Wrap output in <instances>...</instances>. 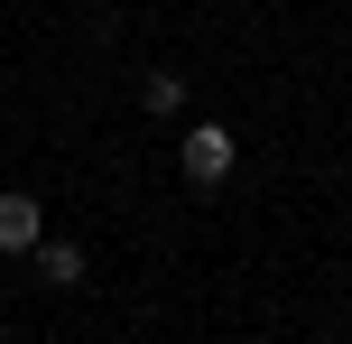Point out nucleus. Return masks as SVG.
<instances>
[{
    "mask_svg": "<svg viewBox=\"0 0 352 344\" xmlns=\"http://www.w3.org/2000/svg\"><path fill=\"white\" fill-rule=\"evenodd\" d=\"M176 168H186V186H223L232 168H241V140H232L223 121H195L186 140H176Z\"/></svg>",
    "mask_w": 352,
    "mask_h": 344,
    "instance_id": "obj_1",
    "label": "nucleus"
},
{
    "mask_svg": "<svg viewBox=\"0 0 352 344\" xmlns=\"http://www.w3.org/2000/svg\"><path fill=\"white\" fill-rule=\"evenodd\" d=\"M37 233H47V205L37 196H0V261L37 252Z\"/></svg>",
    "mask_w": 352,
    "mask_h": 344,
    "instance_id": "obj_2",
    "label": "nucleus"
},
{
    "mask_svg": "<svg viewBox=\"0 0 352 344\" xmlns=\"http://www.w3.org/2000/svg\"><path fill=\"white\" fill-rule=\"evenodd\" d=\"M140 112H148V121H176V112H186V74H176V65H148L140 74Z\"/></svg>",
    "mask_w": 352,
    "mask_h": 344,
    "instance_id": "obj_3",
    "label": "nucleus"
},
{
    "mask_svg": "<svg viewBox=\"0 0 352 344\" xmlns=\"http://www.w3.org/2000/svg\"><path fill=\"white\" fill-rule=\"evenodd\" d=\"M37 279H47V289H74V279H84V252H74V242H47V233H37Z\"/></svg>",
    "mask_w": 352,
    "mask_h": 344,
    "instance_id": "obj_4",
    "label": "nucleus"
}]
</instances>
